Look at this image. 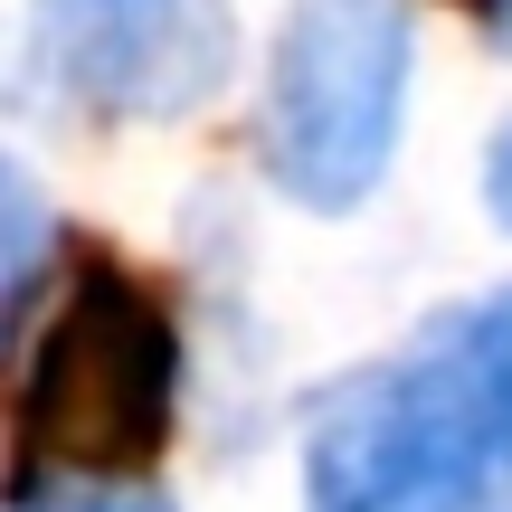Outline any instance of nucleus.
I'll list each match as a JSON object with an SVG mask.
<instances>
[{"instance_id": "f257e3e1", "label": "nucleus", "mask_w": 512, "mask_h": 512, "mask_svg": "<svg viewBox=\"0 0 512 512\" xmlns=\"http://www.w3.org/2000/svg\"><path fill=\"white\" fill-rule=\"evenodd\" d=\"M304 512H512V285L446 294L408 342L294 408Z\"/></svg>"}, {"instance_id": "f03ea898", "label": "nucleus", "mask_w": 512, "mask_h": 512, "mask_svg": "<svg viewBox=\"0 0 512 512\" xmlns=\"http://www.w3.org/2000/svg\"><path fill=\"white\" fill-rule=\"evenodd\" d=\"M10 351V484L143 475L181 427V313L114 247H76L19 304Z\"/></svg>"}, {"instance_id": "7ed1b4c3", "label": "nucleus", "mask_w": 512, "mask_h": 512, "mask_svg": "<svg viewBox=\"0 0 512 512\" xmlns=\"http://www.w3.org/2000/svg\"><path fill=\"white\" fill-rule=\"evenodd\" d=\"M418 19L408 0H285L256 86V171L304 219H351L380 200L408 143Z\"/></svg>"}, {"instance_id": "20e7f679", "label": "nucleus", "mask_w": 512, "mask_h": 512, "mask_svg": "<svg viewBox=\"0 0 512 512\" xmlns=\"http://www.w3.org/2000/svg\"><path fill=\"white\" fill-rule=\"evenodd\" d=\"M19 57L95 124H190L238 86L247 38L238 0H29Z\"/></svg>"}, {"instance_id": "39448f33", "label": "nucleus", "mask_w": 512, "mask_h": 512, "mask_svg": "<svg viewBox=\"0 0 512 512\" xmlns=\"http://www.w3.org/2000/svg\"><path fill=\"white\" fill-rule=\"evenodd\" d=\"M48 266H57V200H48V181L0 143V342H10L19 304L48 285Z\"/></svg>"}, {"instance_id": "423d86ee", "label": "nucleus", "mask_w": 512, "mask_h": 512, "mask_svg": "<svg viewBox=\"0 0 512 512\" xmlns=\"http://www.w3.org/2000/svg\"><path fill=\"white\" fill-rule=\"evenodd\" d=\"M0 512H181L152 475H29Z\"/></svg>"}, {"instance_id": "0eeeda50", "label": "nucleus", "mask_w": 512, "mask_h": 512, "mask_svg": "<svg viewBox=\"0 0 512 512\" xmlns=\"http://www.w3.org/2000/svg\"><path fill=\"white\" fill-rule=\"evenodd\" d=\"M484 219L512 238V114L494 124V143H484Z\"/></svg>"}, {"instance_id": "6e6552de", "label": "nucleus", "mask_w": 512, "mask_h": 512, "mask_svg": "<svg viewBox=\"0 0 512 512\" xmlns=\"http://www.w3.org/2000/svg\"><path fill=\"white\" fill-rule=\"evenodd\" d=\"M475 10H484V38H494V48L512 57V0H475Z\"/></svg>"}]
</instances>
